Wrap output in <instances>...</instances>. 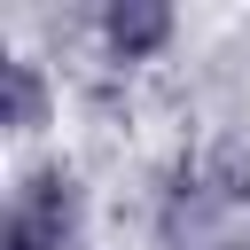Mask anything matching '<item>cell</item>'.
<instances>
[{"mask_svg": "<svg viewBox=\"0 0 250 250\" xmlns=\"http://www.w3.org/2000/svg\"><path fill=\"white\" fill-rule=\"evenodd\" d=\"M86 31H94L102 62H117V70H141V62H164V55H172V39H180V16H172L164 0H102V8L86 16Z\"/></svg>", "mask_w": 250, "mask_h": 250, "instance_id": "1", "label": "cell"}, {"mask_svg": "<svg viewBox=\"0 0 250 250\" xmlns=\"http://www.w3.org/2000/svg\"><path fill=\"white\" fill-rule=\"evenodd\" d=\"M0 125H8V141H39L47 125H62V78L23 47L0 62Z\"/></svg>", "mask_w": 250, "mask_h": 250, "instance_id": "2", "label": "cell"}]
</instances>
